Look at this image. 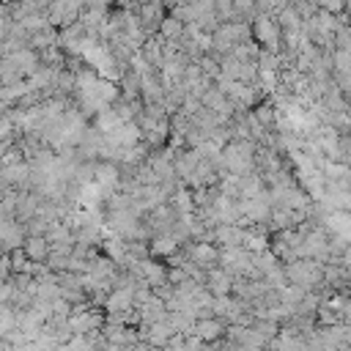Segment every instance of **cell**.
<instances>
[{"label":"cell","mask_w":351,"mask_h":351,"mask_svg":"<svg viewBox=\"0 0 351 351\" xmlns=\"http://www.w3.org/2000/svg\"><path fill=\"white\" fill-rule=\"evenodd\" d=\"M222 321L219 318H200L197 321V326H195V335H197V340H203V343H214L219 335H222Z\"/></svg>","instance_id":"6da1fadb"},{"label":"cell","mask_w":351,"mask_h":351,"mask_svg":"<svg viewBox=\"0 0 351 351\" xmlns=\"http://www.w3.org/2000/svg\"><path fill=\"white\" fill-rule=\"evenodd\" d=\"M208 288H211L214 293H222V296H225V293L230 291V280H228L225 274H219V271H211V274H208Z\"/></svg>","instance_id":"7a4b0ae2"}]
</instances>
